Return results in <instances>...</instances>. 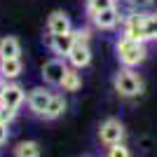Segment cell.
<instances>
[{"mask_svg": "<svg viewBox=\"0 0 157 157\" xmlns=\"http://www.w3.org/2000/svg\"><path fill=\"white\" fill-rule=\"evenodd\" d=\"M89 40H92V31H89V28H80V31H75V42H85V45H89Z\"/></svg>", "mask_w": 157, "mask_h": 157, "instance_id": "obj_21", "label": "cell"}, {"mask_svg": "<svg viewBox=\"0 0 157 157\" xmlns=\"http://www.w3.org/2000/svg\"><path fill=\"white\" fill-rule=\"evenodd\" d=\"M24 71V63H21V56H10V59H0V75L10 82V80H17Z\"/></svg>", "mask_w": 157, "mask_h": 157, "instance_id": "obj_12", "label": "cell"}, {"mask_svg": "<svg viewBox=\"0 0 157 157\" xmlns=\"http://www.w3.org/2000/svg\"><path fill=\"white\" fill-rule=\"evenodd\" d=\"M47 45L52 49L56 56H68L75 45V31H66V33H59V35H52V33H47Z\"/></svg>", "mask_w": 157, "mask_h": 157, "instance_id": "obj_5", "label": "cell"}, {"mask_svg": "<svg viewBox=\"0 0 157 157\" xmlns=\"http://www.w3.org/2000/svg\"><path fill=\"white\" fill-rule=\"evenodd\" d=\"M98 138L103 145H113V143H122L124 141V124L115 117H108L98 129Z\"/></svg>", "mask_w": 157, "mask_h": 157, "instance_id": "obj_3", "label": "cell"}, {"mask_svg": "<svg viewBox=\"0 0 157 157\" xmlns=\"http://www.w3.org/2000/svg\"><path fill=\"white\" fill-rule=\"evenodd\" d=\"M105 7H115V0H87V14L89 17H94L96 12H101Z\"/></svg>", "mask_w": 157, "mask_h": 157, "instance_id": "obj_17", "label": "cell"}, {"mask_svg": "<svg viewBox=\"0 0 157 157\" xmlns=\"http://www.w3.org/2000/svg\"><path fill=\"white\" fill-rule=\"evenodd\" d=\"M14 117H17V110H14V108L0 105V122H2V124H10V122H12Z\"/></svg>", "mask_w": 157, "mask_h": 157, "instance_id": "obj_20", "label": "cell"}, {"mask_svg": "<svg viewBox=\"0 0 157 157\" xmlns=\"http://www.w3.org/2000/svg\"><path fill=\"white\" fill-rule=\"evenodd\" d=\"M14 155L17 157H38L40 155V145L35 141H24L14 148Z\"/></svg>", "mask_w": 157, "mask_h": 157, "instance_id": "obj_16", "label": "cell"}, {"mask_svg": "<svg viewBox=\"0 0 157 157\" xmlns=\"http://www.w3.org/2000/svg\"><path fill=\"white\" fill-rule=\"evenodd\" d=\"M108 155L110 157H127L129 155V148L124 143H113V145H108Z\"/></svg>", "mask_w": 157, "mask_h": 157, "instance_id": "obj_19", "label": "cell"}, {"mask_svg": "<svg viewBox=\"0 0 157 157\" xmlns=\"http://www.w3.org/2000/svg\"><path fill=\"white\" fill-rule=\"evenodd\" d=\"M24 101H26L24 87H21V85H10V82H7V89L2 92V96H0V105H7V108L19 110Z\"/></svg>", "mask_w": 157, "mask_h": 157, "instance_id": "obj_10", "label": "cell"}, {"mask_svg": "<svg viewBox=\"0 0 157 157\" xmlns=\"http://www.w3.org/2000/svg\"><path fill=\"white\" fill-rule=\"evenodd\" d=\"M115 49H117L120 63L127 66V68H136V66H141L145 61V56H148V47H145V42L131 40V38H127V35H122V38L115 42Z\"/></svg>", "mask_w": 157, "mask_h": 157, "instance_id": "obj_1", "label": "cell"}, {"mask_svg": "<svg viewBox=\"0 0 157 157\" xmlns=\"http://www.w3.org/2000/svg\"><path fill=\"white\" fill-rule=\"evenodd\" d=\"M71 31V19H68V14L56 10V12L49 14V19H47V33H52V35H59V33H66Z\"/></svg>", "mask_w": 157, "mask_h": 157, "instance_id": "obj_11", "label": "cell"}, {"mask_svg": "<svg viewBox=\"0 0 157 157\" xmlns=\"http://www.w3.org/2000/svg\"><path fill=\"white\" fill-rule=\"evenodd\" d=\"M120 19H122V17H120L117 5L115 7H105V10H101V12H96L92 17L94 26H96L98 31H113V28H117Z\"/></svg>", "mask_w": 157, "mask_h": 157, "instance_id": "obj_8", "label": "cell"}, {"mask_svg": "<svg viewBox=\"0 0 157 157\" xmlns=\"http://www.w3.org/2000/svg\"><path fill=\"white\" fill-rule=\"evenodd\" d=\"M127 38L138 40V42H148V33H145V14L141 12H131L124 19V33Z\"/></svg>", "mask_w": 157, "mask_h": 157, "instance_id": "obj_4", "label": "cell"}, {"mask_svg": "<svg viewBox=\"0 0 157 157\" xmlns=\"http://www.w3.org/2000/svg\"><path fill=\"white\" fill-rule=\"evenodd\" d=\"M113 85H115V92L120 96H127V98H134V96H141L143 94V80L134 68H122V71L115 73L113 78Z\"/></svg>", "mask_w": 157, "mask_h": 157, "instance_id": "obj_2", "label": "cell"}, {"mask_svg": "<svg viewBox=\"0 0 157 157\" xmlns=\"http://www.w3.org/2000/svg\"><path fill=\"white\" fill-rule=\"evenodd\" d=\"M145 33H148V40H157V12L145 14Z\"/></svg>", "mask_w": 157, "mask_h": 157, "instance_id": "obj_18", "label": "cell"}, {"mask_svg": "<svg viewBox=\"0 0 157 157\" xmlns=\"http://www.w3.org/2000/svg\"><path fill=\"white\" fill-rule=\"evenodd\" d=\"M49 98H52V92L45 89V87H35L31 89L26 96V103H28V110L33 115H42L47 110V105H49Z\"/></svg>", "mask_w": 157, "mask_h": 157, "instance_id": "obj_6", "label": "cell"}, {"mask_svg": "<svg viewBox=\"0 0 157 157\" xmlns=\"http://www.w3.org/2000/svg\"><path fill=\"white\" fill-rule=\"evenodd\" d=\"M7 138H10L7 124H2V122H0V145H5V143H7Z\"/></svg>", "mask_w": 157, "mask_h": 157, "instance_id": "obj_22", "label": "cell"}, {"mask_svg": "<svg viewBox=\"0 0 157 157\" xmlns=\"http://www.w3.org/2000/svg\"><path fill=\"white\" fill-rule=\"evenodd\" d=\"M5 89H7V80L0 75V96H2V92H5Z\"/></svg>", "mask_w": 157, "mask_h": 157, "instance_id": "obj_24", "label": "cell"}, {"mask_svg": "<svg viewBox=\"0 0 157 157\" xmlns=\"http://www.w3.org/2000/svg\"><path fill=\"white\" fill-rule=\"evenodd\" d=\"M59 87H61V92H78L80 87H82V78H80L78 68H68Z\"/></svg>", "mask_w": 157, "mask_h": 157, "instance_id": "obj_15", "label": "cell"}, {"mask_svg": "<svg viewBox=\"0 0 157 157\" xmlns=\"http://www.w3.org/2000/svg\"><path fill=\"white\" fill-rule=\"evenodd\" d=\"M19 54H21V45L14 35H7L0 40V59H10V56H19Z\"/></svg>", "mask_w": 157, "mask_h": 157, "instance_id": "obj_14", "label": "cell"}, {"mask_svg": "<svg viewBox=\"0 0 157 157\" xmlns=\"http://www.w3.org/2000/svg\"><path fill=\"white\" fill-rule=\"evenodd\" d=\"M66 59L71 61L73 68H87V66L92 63V49H89V45H85V42H75L71 49V54L66 56Z\"/></svg>", "mask_w": 157, "mask_h": 157, "instance_id": "obj_9", "label": "cell"}, {"mask_svg": "<svg viewBox=\"0 0 157 157\" xmlns=\"http://www.w3.org/2000/svg\"><path fill=\"white\" fill-rule=\"evenodd\" d=\"M66 71H68V66L63 63V59H52L42 66V80L52 87H59L63 75H66Z\"/></svg>", "mask_w": 157, "mask_h": 157, "instance_id": "obj_7", "label": "cell"}, {"mask_svg": "<svg viewBox=\"0 0 157 157\" xmlns=\"http://www.w3.org/2000/svg\"><path fill=\"white\" fill-rule=\"evenodd\" d=\"M63 113H66V98H63V94H52L49 105H47V110L42 113V117H45V120H56V117H61Z\"/></svg>", "mask_w": 157, "mask_h": 157, "instance_id": "obj_13", "label": "cell"}, {"mask_svg": "<svg viewBox=\"0 0 157 157\" xmlns=\"http://www.w3.org/2000/svg\"><path fill=\"white\" fill-rule=\"evenodd\" d=\"M152 0H129V5L131 7H145V5H150Z\"/></svg>", "mask_w": 157, "mask_h": 157, "instance_id": "obj_23", "label": "cell"}]
</instances>
